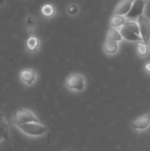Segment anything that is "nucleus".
<instances>
[{
  "instance_id": "6ab92c4d",
  "label": "nucleus",
  "mask_w": 150,
  "mask_h": 151,
  "mask_svg": "<svg viewBox=\"0 0 150 151\" xmlns=\"http://www.w3.org/2000/svg\"><path fill=\"white\" fill-rule=\"evenodd\" d=\"M79 12H80V6L77 4L72 3V4H69L68 6L66 7V13L69 16L74 17V16L78 15Z\"/></svg>"
},
{
  "instance_id": "f8f14e48",
  "label": "nucleus",
  "mask_w": 150,
  "mask_h": 151,
  "mask_svg": "<svg viewBox=\"0 0 150 151\" xmlns=\"http://www.w3.org/2000/svg\"><path fill=\"white\" fill-rule=\"evenodd\" d=\"M10 136V127L5 119L4 114L0 112V142L2 141H8Z\"/></svg>"
},
{
  "instance_id": "4be33fe9",
  "label": "nucleus",
  "mask_w": 150,
  "mask_h": 151,
  "mask_svg": "<svg viewBox=\"0 0 150 151\" xmlns=\"http://www.w3.org/2000/svg\"><path fill=\"white\" fill-rule=\"evenodd\" d=\"M146 2H149V1H150V0H145Z\"/></svg>"
},
{
  "instance_id": "4468645a",
  "label": "nucleus",
  "mask_w": 150,
  "mask_h": 151,
  "mask_svg": "<svg viewBox=\"0 0 150 151\" xmlns=\"http://www.w3.org/2000/svg\"><path fill=\"white\" fill-rule=\"evenodd\" d=\"M41 13L44 18L51 19L56 15L57 10H56V7L54 6V4H50V3L49 4H44L41 8Z\"/></svg>"
},
{
  "instance_id": "dca6fc26",
  "label": "nucleus",
  "mask_w": 150,
  "mask_h": 151,
  "mask_svg": "<svg viewBox=\"0 0 150 151\" xmlns=\"http://www.w3.org/2000/svg\"><path fill=\"white\" fill-rule=\"evenodd\" d=\"M107 39L112 40V41H116V42H121L123 40V37L120 34L119 29L118 28H109L108 32H107Z\"/></svg>"
},
{
  "instance_id": "aec40b11",
  "label": "nucleus",
  "mask_w": 150,
  "mask_h": 151,
  "mask_svg": "<svg viewBox=\"0 0 150 151\" xmlns=\"http://www.w3.org/2000/svg\"><path fill=\"white\" fill-rule=\"evenodd\" d=\"M144 71L147 74L150 75V61H148L145 65H144Z\"/></svg>"
},
{
  "instance_id": "6e6552de",
  "label": "nucleus",
  "mask_w": 150,
  "mask_h": 151,
  "mask_svg": "<svg viewBox=\"0 0 150 151\" xmlns=\"http://www.w3.org/2000/svg\"><path fill=\"white\" fill-rule=\"evenodd\" d=\"M41 47V41L40 39L34 35H30L26 41V49L29 53H36L39 51Z\"/></svg>"
},
{
  "instance_id": "5701e85b",
  "label": "nucleus",
  "mask_w": 150,
  "mask_h": 151,
  "mask_svg": "<svg viewBox=\"0 0 150 151\" xmlns=\"http://www.w3.org/2000/svg\"><path fill=\"white\" fill-rule=\"evenodd\" d=\"M67 151H72V150H67Z\"/></svg>"
},
{
  "instance_id": "0eeeda50",
  "label": "nucleus",
  "mask_w": 150,
  "mask_h": 151,
  "mask_svg": "<svg viewBox=\"0 0 150 151\" xmlns=\"http://www.w3.org/2000/svg\"><path fill=\"white\" fill-rule=\"evenodd\" d=\"M150 127V113L144 114L141 117H139L137 119H135L131 127L133 131L136 132H144Z\"/></svg>"
},
{
  "instance_id": "a211bd4d",
  "label": "nucleus",
  "mask_w": 150,
  "mask_h": 151,
  "mask_svg": "<svg viewBox=\"0 0 150 151\" xmlns=\"http://www.w3.org/2000/svg\"><path fill=\"white\" fill-rule=\"evenodd\" d=\"M125 26L129 28L130 30H132L133 32H134L136 35H141V32H140V27H139V24L137 22V20H126V22L125 23Z\"/></svg>"
},
{
  "instance_id": "1a4fd4ad",
  "label": "nucleus",
  "mask_w": 150,
  "mask_h": 151,
  "mask_svg": "<svg viewBox=\"0 0 150 151\" xmlns=\"http://www.w3.org/2000/svg\"><path fill=\"white\" fill-rule=\"evenodd\" d=\"M119 31H120V34H121L123 39L126 41H128L131 42H139L142 41V38L141 35H136L134 32H133L132 30L127 28L125 25L119 28Z\"/></svg>"
},
{
  "instance_id": "f03ea898",
  "label": "nucleus",
  "mask_w": 150,
  "mask_h": 151,
  "mask_svg": "<svg viewBox=\"0 0 150 151\" xmlns=\"http://www.w3.org/2000/svg\"><path fill=\"white\" fill-rule=\"evenodd\" d=\"M17 128L26 136L31 137V138H39L46 134L48 132V127L39 122H30L26 123L23 125H20L17 127Z\"/></svg>"
},
{
  "instance_id": "9d476101",
  "label": "nucleus",
  "mask_w": 150,
  "mask_h": 151,
  "mask_svg": "<svg viewBox=\"0 0 150 151\" xmlns=\"http://www.w3.org/2000/svg\"><path fill=\"white\" fill-rule=\"evenodd\" d=\"M103 52L106 55H108V56H114L119 50V42L106 38V40H105V42L103 43Z\"/></svg>"
},
{
  "instance_id": "39448f33",
  "label": "nucleus",
  "mask_w": 150,
  "mask_h": 151,
  "mask_svg": "<svg viewBox=\"0 0 150 151\" xmlns=\"http://www.w3.org/2000/svg\"><path fill=\"white\" fill-rule=\"evenodd\" d=\"M146 5H147V2L145 0H134L130 12L126 15V19L137 20L140 16L143 15Z\"/></svg>"
},
{
  "instance_id": "412c9836",
  "label": "nucleus",
  "mask_w": 150,
  "mask_h": 151,
  "mask_svg": "<svg viewBox=\"0 0 150 151\" xmlns=\"http://www.w3.org/2000/svg\"><path fill=\"white\" fill-rule=\"evenodd\" d=\"M4 0H0V7H1V6H3V5H4Z\"/></svg>"
},
{
  "instance_id": "2eb2a0df",
  "label": "nucleus",
  "mask_w": 150,
  "mask_h": 151,
  "mask_svg": "<svg viewBox=\"0 0 150 151\" xmlns=\"http://www.w3.org/2000/svg\"><path fill=\"white\" fill-rule=\"evenodd\" d=\"M136 52L137 55L140 58H147L150 53V48L149 44L146 43L143 41H141L139 42H137V46H136Z\"/></svg>"
},
{
  "instance_id": "ddd939ff",
  "label": "nucleus",
  "mask_w": 150,
  "mask_h": 151,
  "mask_svg": "<svg viewBox=\"0 0 150 151\" xmlns=\"http://www.w3.org/2000/svg\"><path fill=\"white\" fill-rule=\"evenodd\" d=\"M126 16H121L118 14H113L110 19V28H118L119 29L121 27L125 25L126 22Z\"/></svg>"
},
{
  "instance_id": "f257e3e1",
  "label": "nucleus",
  "mask_w": 150,
  "mask_h": 151,
  "mask_svg": "<svg viewBox=\"0 0 150 151\" xmlns=\"http://www.w3.org/2000/svg\"><path fill=\"white\" fill-rule=\"evenodd\" d=\"M65 86L71 92L82 93L87 88V79L81 73H73L66 77Z\"/></svg>"
},
{
  "instance_id": "20e7f679",
  "label": "nucleus",
  "mask_w": 150,
  "mask_h": 151,
  "mask_svg": "<svg viewBox=\"0 0 150 151\" xmlns=\"http://www.w3.org/2000/svg\"><path fill=\"white\" fill-rule=\"evenodd\" d=\"M19 77L23 84L27 87H32L38 80V73L34 68H24L19 72Z\"/></svg>"
},
{
  "instance_id": "f3484780",
  "label": "nucleus",
  "mask_w": 150,
  "mask_h": 151,
  "mask_svg": "<svg viewBox=\"0 0 150 151\" xmlns=\"http://www.w3.org/2000/svg\"><path fill=\"white\" fill-rule=\"evenodd\" d=\"M26 25L27 27V31L30 33V35H34L32 34V31L34 32L35 26H36V19L32 16V15H28L26 18Z\"/></svg>"
},
{
  "instance_id": "423d86ee",
  "label": "nucleus",
  "mask_w": 150,
  "mask_h": 151,
  "mask_svg": "<svg viewBox=\"0 0 150 151\" xmlns=\"http://www.w3.org/2000/svg\"><path fill=\"white\" fill-rule=\"evenodd\" d=\"M137 22L139 24L141 36L142 38V41L146 43L150 42V19L145 16L144 14L140 16L137 19Z\"/></svg>"
},
{
  "instance_id": "9b49d317",
  "label": "nucleus",
  "mask_w": 150,
  "mask_h": 151,
  "mask_svg": "<svg viewBox=\"0 0 150 151\" xmlns=\"http://www.w3.org/2000/svg\"><path fill=\"white\" fill-rule=\"evenodd\" d=\"M134 0H121L114 10V14L126 16L131 10Z\"/></svg>"
},
{
  "instance_id": "7ed1b4c3",
  "label": "nucleus",
  "mask_w": 150,
  "mask_h": 151,
  "mask_svg": "<svg viewBox=\"0 0 150 151\" xmlns=\"http://www.w3.org/2000/svg\"><path fill=\"white\" fill-rule=\"evenodd\" d=\"M39 121L40 120L37 118V116L31 110L27 108H22L20 110L16 111L11 117V123L16 127L26 123L39 122Z\"/></svg>"
}]
</instances>
